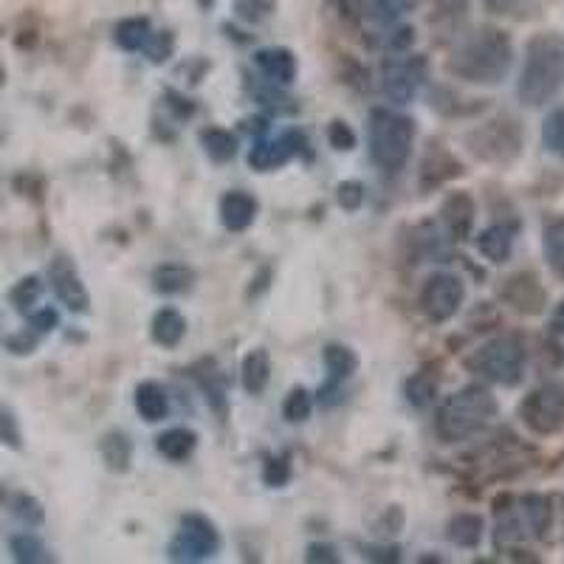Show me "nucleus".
<instances>
[{"instance_id": "45", "label": "nucleus", "mask_w": 564, "mask_h": 564, "mask_svg": "<svg viewBox=\"0 0 564 564\" xmlns=\"http://www.w3.org/2000/svg\"><path fill=\"white\" fill-rule=\"evenodd\" d=\"M308 562H327V564H336L339 562V553H336V547L330 545H311L308 547Z\"/></svg>"}, {"instance_id": "2", "label": "nucleus", "mask_w": 564, "mask_h": 564, "mask_svg": "<svg viewBox=\"0 0 564 564\" xmlns=\"http://www.w3.org/2000/svg\"><path fill=\"white\" fill-rule=\"evenodd\" d=\"M511 63L513 45L508 34L497 32V29H482L452 54L449 70L463 83L500 85L508 77Z\"/></svg>"}, {"instance_id": "35", "label": "nucleus", "mask_w": 564, "mask_h": 564, "mask_svg": "<svg viewBox=\"0 0 564 564\" xmlns=\"http://www.w3.org/2000/svg\"><path fill=\"white\" fill-rule=\"evenodd\" d=\"M365 198H367V189L361 181H341V184L336 186V200H339L341 209L356 212L361 204H365Z\"/></svg>"}, {"instance_id": "12", "label": "nucleus", "mask_w": 564, "mask_h": 564, "mask_svg": "<svg viewBox=\"0 0 564 564\" xmlns=\"http://www.w3.org/2000/svg\"><path fill=\"white\" fill-rule=\"evenodd\" d=\"M302 148H305V139H302L300 133H285L282 139H274V141L260 139L254 148H251L249 164L257 170V173H271V170L289 164Z\"/></svg>"}, {"instance_id": "43", "label": "nucleus", "mask_w": 564, "mask_h": 564, "mask_svg": "<svg viewBox=\"0 0 564 564\" xmlns=\"http://www.w3.org/2000/svg\"><path fill=\"white\" fill-rule=\"evenodd\" d=\"M289 477H291V468H289V463L282 460V457H269V460H265L263 480L269 482V486H274V488L285 486V482H289Z\"/></svg>"}, {"instance_id": "5", "label": "nucleus", "mask_w": 564, "mask_h": 564, "mask_svg": "<svg viewBox=\"0 0 564 564\" xmlns=\"http://www.w3.org/2000/svg\"><path fill=\"white\" fill-rule=\"evenodd\" d=\"M525 359L528 352L520 336H494V339H488L486 345H480L468 356L466 370L491 381V384L513 387L520 384L522 376H525Z\"/></svg>"}, {"instance_id": "20", "label": "nucleus", "mask_w": 564, "mask_h": 564, "mask_svg": "<svg viewBox=\"0 0 564 564\" xmlns=\"http://www.w3.org/2000/svg\"><path fill=\"white\" fill-rule=\"evenodd\" d=\"M477 249H480V254L486 257L488 263H506L513 249V229L506 224L488 226L477 238Z\"/></svg>"}, {"instance_id": "23", "label": "nucleus", "mask_w": 564, "mask_h": 564, "mask_svg": "<svg viewBox=\"0 0 564 564\" xmlns=\"http://www.w3.org/2000/svg\"><path fill=\"white\" fill-rule=\"evenodd\" d=\"M482 531H486L482 517H477V513H457V517L449 520V525H446V539L455 542L457 547H468L471 551V547L480 545Z\"/></svg>"}, {"instance_id": "25", "label": "nucleus", "mask_w": 564, "mask_h": 564, "mask_svg": "<svg viewBox=\"0 0 564 564\" xmlns=\"http://www.w3.org/2000/svg\"><path fill=\"white\" fill-rule=\"evenodd\" d=\"M506 300L511 302L513 308L536 311L539 305H542V300H545V291L539 289L536 282H533V276H513V280L508 282Z\"/></svg>"}, {"instance_id": "4", "label": "nucleus", "mask_w": 564, "mask_h": 564, "mask_svg": "<svg viewBox=\"0 0 564 564\" xmlns=\"http://www.w3.org/2000/svg\"><path fill=\"white\" fill-rule=\"evenodd\" d=\"M367 144H370V159L376 167L390 175L401 173L412 159L415 122H412L410 116L395 113V110L376 108L370 113Z\"/></svg>"}, {"instance_id": "1", "label": "nucleus", "mask_w": 564, "mask_h": 564, "mask_svg": "<svg viewBox=\"0 0 564 564\" xmlns=\"http://www.w3.org/2000/svg\"><path fill=\"white\" fill-rule=\"evenodd\" d=\"M564 90V37L556 32H545L531 37L525 45L517 97L528 108L547 105Z\"/></svg>"}, {"instance_id": "41", "label": "nucleus", "mask_w": 564, "mask_h": 564, "mask_svg": "<svg viewBox=\"0 0 564 564\" xmlns=\"http://www.w3.org/2000/svg\"><path fill=\"white\" fill-rule=\"evenodd\" d=\"M57 325H59V316L54 308H40L29 316V330L37 336H48Z\"/></svg>"}, {"instance_id": "47", "label": "nucleus", "mask_w": 564, "mask_h": 564, "mask_svg": "<svg viewBox=\"0 0 564 564\" xmlns=\"http://www.w3.org/2000/svg\"><path fill=\"white\" fill-rule=\"evenodd\" d=\"M551 327H553V330H556V334H562V336H564V300L558 302L556 311H553V316H551Z\"/></svg>"}, {"instance_id": "31", "label": "nucleus", "mask_w": 564, "mask_h": 564, "mask_svg": "<svg viewBox=\"0 0 564 564\" xmlns=\"http://www.w3.org/2000/svg\"><path fill=\"white\" fill-rule=\"evenodd\" d=\"M314 412V395L305 387H294L282 401V415L289 423H305Z\"/></svg>"}, {"instance_id": "24", "label": "nucleus", "mask_w": 564, "mask_h": 564, "mask_svg": "<svg viewBox=\"0 0 564 564\" xmlns=\"http://www.w3.org/2000/svg\"><path fill=\"white\" fill-rule=\"evenodd\" d=\"M153 26H150L148 18H128L116 26L113 37L116 43L122 45L124 52H144L148 43L153 40Z\"/></svg>"}, {"instance_id": "9", "label": "nucleus", "mask_w": 564, "mask_h": 564, "mask_svg": "<svg viewBox=\"0 0 564 564\" xmlns=\"http://www.w3.org/2000/svg\"><path fill=\"white\" fill-rule=\"evenodd\" d=\"M426 65L421 57H392L381 65V94L392 102H412L423 85Z\"/></svg>"}, {"instance_id": "37", "label": "nucleus", "mask_w": 564, "mask_h": 564, "mask_svg": "<svg viewBox=\"0 0 564 564\" xmlns=\"http://www.w3.org/2000/svg\"><path fill=\"white\" fill-rule=\"evenodd\" d=\"M37 296H40V280L37 276H26V280H20L18 285H14L12 294H9V300L14 302V308L18 311H29Z\"/></svg>"}, {"instance_id": "38", "label": "nucleus", "mask_w": 564, "mask_h": 564, "mask_svg": "<svg viewBox=\"0 0 564 564\" xmlns=\"http://www.w3.org/2000/svg\"><path fill=\"white\" fill-rule=\"evenodd\" d=\"M173 48H175V40L170 32H155L153 40L148 43V48H144V54H148V59L153 65H161L167 63L170 57H173Z\"/></svg>"}, {"instance_id": "30", "label": "nucleus", "mask_w": 564, "mask_h": 564, "mask_svg": "<svg viewBox=\"0 0 564 564\" xmlns=\"http://www.w3.org/2000/svg\"><path fill=\"white\" fill-rule=\"evenodd\" d=\"M9 551H12L14 562H23V564H43V562H52L48 551L43 547L37 536L32 533H14L9 539Z\"/></svg>"}, {"instance_id": "14", "label": "nucleus", "mask_w": 564, "mask_h": 564, "mask_svg": "<svg viewBox=\"0 0 564 564\" xmlns=\"http://www.w3.org/2000/svg\"><path fill=\"white\" fill-rule=\"evenodd\" d=\"M254 65L271 85H291L296 79V57L289 48H260Z\"/></svg>"}, {"instance_id": "28", "label": "nucleus", "mask_w": 564, "mask_h": 564, "mask_svg": "<svg viewBox=\"0 0 564 564\" xmlns=\"http://www.w3.org/2000/svg\"><path fill=\"white\" fill-rule=\"evenodd\" d=\"M99 449H102L108 468H113V471H128L130 457H133V446H130L128 435H122V432H108V435L102 437V446H99Z\"/></svg>"}, {"instance_id": "40", "label": "nucleus", "mask_w": 564, "mask_h": 564, "mask_svg": "<svg viewBox=\"0 0 564 564\" xmlns=\"http://www.w3.org/2000/svg\"><path fill=\"white\" fill-rule=\"evenodd\" d=\"M198 381L200 387H204L206 398H209V404L218 412H224V379H220V372H204V376H198Z\"/></svg>"}, {"instance_id": "32", "label": "nucleus", "mask_w": 564, "mask_h": 564, "mask_svg": "<svg viewBox=\"0 0 564 564\" xmlns=\"http://www.w3.org/2000/svg\"><path fill=\"white\" fill-rule=\"evenodd\" d=\"M545 257L553 274L564 280V218L553 220L545 229Z\"/></svg>"}, {"instance_id": "33", "label": "nucleus", "mask_w": 564, "mask_h": 564, "mask_svg": "<svg viewBox=\"0 0 564 564\" xmlns=\"http://www.w3.org/2000/svg\"><path fill=\"white\" fill-rule=\"evenodd\" d=\"M542 144L553 155L564 159V108H556L553 113H547L545 124H542Z\"/></svg>"}, {"instance_id": "34", "label": "nucleus", "mask_w": 564, "mask_h": 564, "mask_svg": "<svg viewBox=\"0 0 564 564\" xmlns=\"http://www.w3.org/2000/svg\"><path fill=\"white\" fill-rule=\"evenodd\" d=\"M9 508H12L14 517L26 522V525H40V522H43V508H40V502L34 500V497H29V494H14L12 500H9Z\"/></svg>"}, {"instance_id": "15", "label": "nucleus", "mask_w": 564, "mask_h": 564, "mask_svg": "<svg viewBox=\"0 0 564 564\" xmlns=\"http://www.w3.org/2000/svg\"><path fill=\"white\" fill-rule=\"evenodd\" d=\"M257 218V200L254 195L231 189L220 198V224L229 231H243L254 224Z\"/></svg>"}, {"instance_id": "18", "label": "nucleus", "mask_w": 564, "mask_h": 564, "mask_svg": "<svg viewBox=\"0 0 564 564\" xmlns=\"http://www.w3.org/2000/svg\"><path fill=\"white\" fill-rule=\"evenodd\" d=\"M150 336H153L155 345L173 350L186 336V319L175 308H161L150 322Z\"/></svg>"}, {"instance_id": "44", "label": "nucleus", "mask_w": 564, "mask_h": 564, "mask_svg": "<svg viewBox=\"0 0 564 564\" xmlns=\"http://www.w3.org/2000/svg\"><path fill=\"white\" fill-rule=\"evenodd\" d=\"M0 423H3V443H7L9 449H20L23 446V435L18 432V421H14V412L9 406H3Z\"/></svg>"}, {"instance_id": "19", "label": "nucleus", "mask_w": 564, "mask_h": 564, "mask_svg": "<svg viewBox=\"0 0 564 564\" xmlns=\"http://www.w3.org/2000/svg\"><path fill=\"white\" fill-rule=\"evenodd\" d=\"M359 367V359H356V352L345 345H327L325 347V370H327V384L325 390H334V387L345 384L350 379L352 372Z\"/></svg>"}, {"instance_id": "10", "label": "nucleus", "mask_w": 564, "mask_h": 564, "mask_svg": "<svg viewBox=\"0 0 564 564\" xmlns=\"http://www.w3.org/2000/svg\"><path fill=\"white\" fill-rule=\"evenodd\" d=\"M468 141H471V150L491 164L511 161L522 150V133H517V128L511 122H502V119L488 122L486 128L468 135Z\"/></svg>"}, {"instance_id": "26", "label": "nucleus", "mask_w": 564, "mask_h": 564, "mask_svg": "<svg viewBox=\"0 0 564 564\" xmlns=\"http://www.w3.org/2000/svg\"><path fill=\"white\" fill-rule=\"evenodd\" d=\"M522 517H525L528 528L533 531V536H547L551 531V522H553V511H551V502L547 497H539V494H528L522 497Z\"/></svg>"}, {"instance_id": "3", "label": "nucleus", "mask_w": 564, "mask_h": 564, "mask_svg": "<svg viewBox=\"0 0 564 564\" xmlns=\"http://www.w3.org/2000/svg\"><path fill=\"white\" fill-rule=\"evenodd\" d=\"M500 406L480 384H468L449 395L435 415V432L443 443H460L482 432L497 417Z\"/></svg>"}, {"instance_id": "13", "label": "nucleus", "mask_w": 564, "mask_h": 564, "mask_svg": "<svg viewBox=\"0 0 564 564\" xmlns=\"http://www.w3.org/2000/svg\"><path fill=\"white\" fill-rule=\"evenodd\" d=\"M475 215H477L475 198H471L468 193H452L441 206L443 226H446V231H449L452 240H457V243H463V240L471 238V229H475Z\"/></svg>"}, {"instance_id": "46", "label": "nucleus", "mask_w": 564, "mask_h": 564, "mask_svg": "<svg viewBox=\"0 0 564 564\" xmlns=\"http://www.w3.org/2000/svg\"><path fill=\"white\" fill-rule=\"evenodd\" d=\"M34 341H37V334H32V336L20 334V336H12L7 345H9V350L14 352V356H26V352L34 350Z\"/></svg>"}, {"instance_id": "8", "label": "nucleus", "mask_w": 564, "mask_h": 564, "mask_svg": "<svg viewBox=\"0 0 564 564\" xmlns=\"http://www.w3.org/2000/svg\"><path fill=\"white\" fill-rule=\"evenodd\" d=\"M463 302H466V285H463L460 276L449 274V271H437L423 282L421 311L432 322H449L463 308Z\"/></svg>"}, {"instance_id": "7", "label": "nucleus", "mask_w": 564, "mask_h": 564, "mask_svg": "<svg viewBox=\"0 0 564 564\" xmlns=\"http://www.w3.org/2000/svg\"><path fill=\"white\" fill-rule=\"evenodd\" d=\"M520 421L539 437H551L564 430V387L542 384L528 392L520 404Z\"/></svg>"}, {"instance_id": "22", "label": "nucleus", "mask_w": 564, "mask_h": 564, "mask_svg": "<svg viewBox=\"0 0 564 564\" xmlns=\"http://www.w3.org/2000/svg\"><path fill=\"white\" fill-rule=\"evenodd\" d=\"M195 446H198V435L186 426H175V430H167L164 435L155 437V449L173 463H184L193 455Z\"/></svg>"}, {"instance_id": "6", "label": "nucleus", "mask_w": 564, "mask_h": 564, "mask_svg": "<svg viewBox=\"0 0 564 564\" xmlns=\"http://www.w3.org/2000/svg\"><path fill=\"white\" fill-rule=\"evenodd\" d=\"M220 551L218 528L206 520L204 513H186L181 517L178 531L170 542L167 553L173 562H206Z\"/></svg>"}, {"instance_id": "39", "label": "nucleus", "mask_w": 564, "mask_h": 564, "mask_svg": "<svg viewBox=\"0 0 564 564\" xmlns=\"http://www.w3.org/2000/svg\"><path fill=\"white\" fill-rule=\"evenodd\" d=\"M367 3H370L376 18L384 20V23H392V20H398L406 12L415 0H367Z\"/></svg>"}, {"instance_id": "21", "label": "nucleus", "mask_w": 564, "mask_h": 564, "mask_svg": "<svg viewBox=\"0 0 564 564\" xmlns=\"http://www.w3.org/2000/svg\"><path fill=\"white\" fill-rule=\"evenodd\" d=\"M195 285V271L184 263H164L153 271V289L159 294H186Z\"/></svg>"}, {"instance_id": "36", "label": "nucleus", "mask_w": 564, "mask_h": 564, "mask_svg": "<svg viewBox=\"0 0 564 564\" xmlns=\"http://www.w3.org/2000/svg\"><path fill=\"white\" fill-rule=\"evenodd\" d=\"M235 12L246 23H260L274 12V0H235Z\"/></svg>"}, {"instance_id": "17", "label": "nucleus", "mask_w": 564, "mask_h": 564, "mask_svg": "<svg viewBox=\"0 0 564 564\" xmlns=\"http://www.w3.org/2000/svg\"><path fill=\"white\" fill-rule=\"evenodd\" d=\"M271 379V359L263 347L249 350L243 356V365H240V381H243V390L249 395H263V390L269 387Z\"/></svg>"}, {"instance_id": "42", "label": "nucleus", "mask_w": 564, "mask_h": 564, "mask_svg": "<svg viewBox=\"0 0 564 564\" xmlns=\"http://www.w3.org/2000/svg\"><path fill=\"white\" fill-rule=\"evenodd\" d=\"M327 139H330L334 150H341V153H347V150L356 148V133L350 130V124L339 122V119H336V122L327 128Z\"/></svg>"}, {"instance_id": "11", "label": "nucleus", "mask_w": 564, "mask_h": 564, "mask_svg": "<svg viewBox=\"0 0 564 564\" xmlns=\"http://www.w3.org/2000/svg\"><path fill=\"white\" fill-rule=\"evenodd\" d=\"M48 280H52L54 294H57L65 308L74 311V314H85L90 308L88 289H85L83 276H79L77 265L68 254L54 257L52 265H48Z\"/></svg>"}, {"instance_id": "27", "label": "nucleus", "mask_w": 564, "mask_h": 564, "mask_svg": "<svg viewBox=\"0 0 564 564\" xmlns=\"http://www.w3.org/2000/svg\"><path fill=\"white\" fill-rule=\"evenodd\" d=\"M437 387H441V381H437L435 372L421 370V372H415V376H412V379L404 384V395L412 406L423 410V406H430L432 401H435Z\"/></svg>"}, {"instance_id": "29", "label": "nucleus", "mask_w": 564, "mask_h": 564, "mask_svg": "<svg viewBox=\"0 0 564 564\" xmlns=\"http://www.w3.org/2000/svg\"><path fill=\"white\" fill-rule=\"evenodd\" d=\"M200 144H204V150L209 153L212 161H231L235 155H238V139L231 133H226L224 128H209L200 133Z\"/></svg>"}, {"instance_id": "16", "label": "nucleus", "mask_w": 564, "mask_h": 564, "mask_svg": "<svg viewBox=\"0 0 564 564\" xmlns=\"http://www.w3.org/2000/svg\"><path fill=\"white\" fill-rule=\"evenodd\" d=\"M135 412L141 415V421L159 423L170 415V398L164 392V387L155 384V381H141L135 387Z\"/></svg>"}, {"instance_id": "48", "label": "nucleus", "mask_w": 564, "mask_h": 564, "mask_svg": "<svg viewBox=\"0 0 564 564\" xmlns=\"http://www.w3.org/2000/svg\"><path fill=\"white\" fill-rule=\"evenodd\" d=\"M482 3H486L488 9H494V12H506V9L517 7L520 0H482Z\"/></svg>"}]
</instances>
